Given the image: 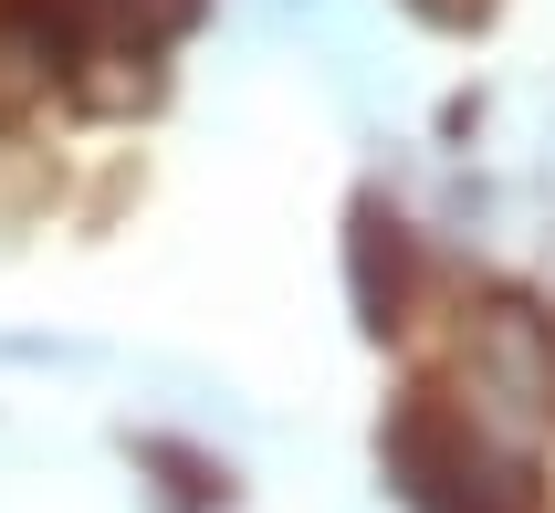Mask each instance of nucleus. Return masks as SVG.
<instances>
[{
	"label": "nucleus",
	"mask_w": 555,
	"mask_h": 513,
	"mask_svg": "<svg viewBox=\"0 0 555 513\" xmlns=\"http://www.w3.org/2000/svg\"><path fill=\"white\" fill-rule=\"evenodd\" d=\"M377 472L409 513H545V472L462 388H409L377 420Z\"/></svg>",
	"instance_id": "1"
},
{
	"label": "nucleus",
	"mask_w": 555,
	"mask_h": 513,
	"mask_svg": "<svg viewBox=\"0 0 555 513\" xmlns=\"http://www.w3.org/2000/svg\"><path fill=\"white\" fill-rule=\"evenodd\" d=\"M210 22V0H31V53L85 116H137L157 105L168 42Z\"/></svg>",
	"instance_id": "2"
},
{
	"label": "nucleus",
	"mask_w": 555,
	"mask_h": 513,
	"mask_svg": "<svg viewBox=\"0 0 555 513\" xmlns=\"http://www.w3.org/2000/svg\"><path fill=\"white\" fill-rule=\"evenodd\" d=\"M409 272H420L409 220L367 189V200H357V325H367V335H399L409 325Z\"/></svg>",
	"instance_id": "3"
},
{
	"label": "nucleus",
	"mask_w": 555,
	"mask_h": 513,
	"mask_svg": "<svg viewBox=\"0 0 555 513\" xmlns=\"http://www.w3.org/2000/svg\"><path fill=\"white\" fill-rule=\"evenodd\" d=\"M409 11H420L430 31H482V22L503 11V0H409Z\"/></svg>",
	"instance_id": "4"
}]
</instances>
